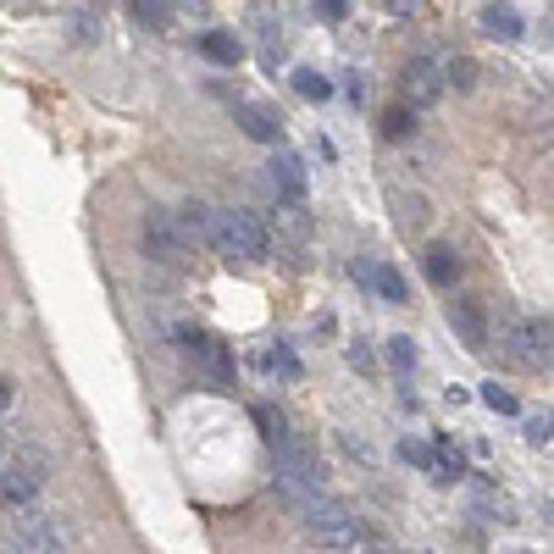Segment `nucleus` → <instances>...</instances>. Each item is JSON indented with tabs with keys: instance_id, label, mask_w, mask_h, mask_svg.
<instances>
[{
	"instance_id": "obj_1",
	"label": "nucleus",
	"mask_w": 554,
	"mask_h": 554,
	"mask_svg": "<svg viewBox=\"0 0 554 554\" xmlns=\"http://www.w3.org/2000/svg\"><path fill=\"white\" fill-rule=\"evenodd\" d=\"M294 510H300V527L311 543H322L327 554H361L366 543H372V532H366V521L355 516L344 499H327L322 488L305 499H294Z\"/></svg>"
},
{
	"instance_id": "obj_2",
	"label": "nucleus",
	"mask_w": 554,
	"mask_h": 554,
	"mask_svg": "<svg viewBox=\"0 0 554 554\" xmlns=\"http://www.w3.org/2000/svg\"><path fill=\"white\" fill-rule=\"evenodd\" d=\"M205 244L228 261H272V239H266V222H255L250 211H211V233Z\"/></svg>"
},
{
	"instance_id": "obj_3",
	"label": "nucleus",
	"mask_w": 554,
	"mask_h": 554,
	"mask_svg": "<svg viewBox=\"0 0 554 554\" xmlns=\"http://www.w3.org/2000/svg\"><path fill=\"white\" fill-rule=\"evenodd\" d=\"M272 460H277V482H283V494L289 499H305V494L322 488V460H316L311 444H300L289 427L272 438Z\"/></svg>"
},
{
	"instance_id": "obj_4",
	"label": "nucleus",
	"mask_w": 554,
	"mask_h": 554,
	"mask_svg": "<svg viewBox=\"0 0 554 554\" xmlns=\"http://www.w3.org/2000/svg\"><path fill=\"white\" fill-rule=\"evenodd\" d=\"M45 477H50L45 449H17L12 460L0 455V499H6V505H34Z\"/></svg>"
},
{
	"instance_id": "obj_5",
	"label": "nucleus",
	"mask_w": 554,
	"mask_h": 554,
	"mask_svg": "<svg viewBox=\"0 0 554 554\" xmlns=\"http://www.w3.org/2000/svg\"><path fill=\"white\" fill-rule=\"evenodd\" d=\"M139 233H145V255L156 266H183V261H189V244H183L172 211H161V205H156V211H145V228H139Z\"/></svg>"
},
{
	"instance_id": "obj_6",
	"label": "nucleus",
	"mask_w": 554,
	"mask_h": 554,
	"mask_svg": "<svg viewBox=\"0 0 554 554\" xmlns=\"http://www.w3.org/2000/svg\"><path fill=\"white\" fill-rule=\"evenodd\" d=\"M505 350L521 366H549V316H527V322L505 327Z\"/></svg>"
},
{
	"instance_id": "obj_7",
	"label": "nucleus",
	"mask_w": 554,
	"mask_h": 554,
	"mask_svg": "<svg viewBox=\"0 0 554 554\" xmlns=\"http://www.w3.org/2000/svg\"><path fill=\"white\" fill-rule=\"evenodd\" d=\"M183 355H189V361L200 366L211 383H228V377H233V355L222 350L211 333H183Z\"/></svg>"
},
{
	"instance_id": "obj_8",
	"label": "nucleus",
	"mask_w": 554,
	"mask_h": 554,
	"mask_svg": "<svg viewBox=\"0 0 554 554\" xmlns=\"http://www.w3.org/2000/svg\"><path fill=\"white\" fill-rule=\"evenodd\" d=\"M438 95H444V73H438V61L433 56H416L405 67V100H410V111H427Z\"/></svg>"
},
{
	"instance_id": "obj_9",
	"label": "nucleus",
	"mask_w": 554,
	"mask_h": 554,
	"mask_svg": "<svg viewBox=\"0 0 554 554\" xmlns=\"http://www.w3.org/2000/svg\"><path fill=\"white\" fill-rule=\"evenodd\" d=\"M266 239L277 244V255L300 261V255H305V239H311V222L300 217V205H283V211L272 217V228H266Z\"/></svg>"
},
{
	"instance_id": "obj_10",
	"label": "nucleus",
	"mask_w": 554,
	"mask_h": 554,
	"mask_svg": "<svg viewBox=\"0 0 554 554\" xmlns=\"http://www.w3.org/2000/svg\"><path fill=\"white\" fill-rule=\"evenodd\" d=\"M233 117H239V128L250 133V139H261V145H277V139H283V117H277L272 106H261V100H239Z\"/></svg>"
},
{
	"instance_id": "obj_11",
	"label": "nucleus",
	"mask_w": 554,
	"mask_h": 554,
	"mask_svg": "<svg viewBox=\"0 0 554 554\" xmlns=\"http://www.w3.org/2000/svg\"><path fill=\"white\" fill-rule=\"evenodd\" d=\"M266 178H272V189L283 194V205H305V167H300V156H272L266 161Z\"/></svg>"
},
{
	"instance_id": "obj_12",
	"label": "nucleus",
	"mask_w": 554,
	"mask_h": 554,
	"mask_svg": "<svg viewBox=\"0 0 554 554\" xmlns=\"http://www.w3.org/2000/svg\"><path fill=\"white\" fill-rule=\"evenodd\" d=\"M449 327L466 350H488V316L477 311V300H449Z\"/></svg>"
},
{
	"instance_id": "obj_13",
	"label": "nucleus",
	"mask_w": 554,
	"mask_h": 554,
	"mask_svg": "<svg viewBox=\"0 0 554 554\" xmlns=\"http://www.w3.org/2000/svg\"><path fill=\"white\" fill-rule=\"evenodd\" d=\"M355 277H361V283H372L388 305H405V294H410L405 277H399L394 266H383V261H361V266H355Z\"/></svg>"
},
{
	"instance_id": "obj_14",
	"label": "nucleus",
	"mask_w": 554,
	"mask_h": 554,
	"mask_svg": "<svg viewBox=\"0 0 554 554\" xmlns=\"http://www.w3.org/2000/svg\"><path fill=\"white\" fill-rule=\"evenodd\" d=\"M172 222H178V233H183V244H205V233H211V205H200V200H183L178 211H172Z\"/></svg>"
},
{
	"instance_id": "obj_15",
	"label": "nucleus",
	"mask_w": 554,
	"mask_h": 554,
	"mask_svg": "<svg viewBox=\"0 0 554 554\" xmlns=\"http://www.w3.org/2000/svg\"><path fill=\"white\" fill-rule=\"evenodd\" d=\"M250 28H255V39H261V61H266V67H277V61H283V28H277V17L255 12Z\"/></svg>"
},
{
	"instance_id": "obj_16",
	"label": "nucleus",
	"mask_w": 554,
	"mask_h": 554,
	"mask_svg": "<svg viewBox=\"0 0 554 554\" xmlns=\"http://www.w3.org/2000/svg\"><path fill=\"white\" fill-rule=\"evenodd\" d=\"M482 28L494 39H521V17H516V6H505V0H488V6H482Z\"/></svg>"
},
{
	"instance_id": "obj_17",
	"label": "nucleus",
	"mask_w": 554,
	"mask_h": 554,
	"mask_svg": "<svg viewBox=\"0 0 554 554\" xmlns=\"http://www.w3.org/2000/svg\"><path fill=\"white\" fill-rule=\"evenodd\" d=\"M200 50H205L211 61H217V67H233V61L244 56V39H239V34H205V39H200Z\"/></svg>"
},
{
	"instance_id": "obj_18",
	"label": "nucleus",
	"mask_w": 554,
	"mask_h": 554,
	"mask_svg": "<svg viewBox=\"0 0 554 554\" xmlns=\"http://www.w3.org/2000/svg\"><path fill=\"white\" fill-rule=\"evenodd\" d=\"M427 277H433V283H444V289H449V283H455V277H460V255L449 250V244H433V250H427Z\"/></svg>"
},
{
	"instance_id": "obj_19",
	"label": "nucleus",
	"mask_w": 554,
	"mask_h": 554,
	"mask_svg": "<svg viewBox=\"0 0 554 554\" xmlns=\"http://www.w3.org/2000/svg\"><path fill=\"white\" fill-rule=\"evenodd\" d=\"M133 17H139L145 28H156V34H167V28H172V6H167V0H133Z\"/></svg>"
},
{
	"instance_id": "obj_20",
	"label": "nucleus",
	"mask_w": 554,
	"mask_h": 554,
	"mask_svg": "<svg viewBox=\"0 0 554 554\" xmlns=\"http://www.w3.org/2000/svg\"><path fill=\"white\" fill-rule=\"evenodd\" d=\"M394 211H399V222H405V228H422V222H427V200H422V194L394 189Z\"/></svg>"
},
{
	"instance_id": "obj_21",
	"label": "nucleus",
	"mask_w": 554,
	"mask_h": 554,
	"mask_svg": "<svg viewBox=\"0 0 554 554\" xmlns=\"http://www.w3.org/2000/svg\"><path fill=\"white\" fill-rule=\"evenodd\" d=\"M438 73H444V89L455 84V89H471L477 84V67H471L466 56H449V61H438Z\"/></svg>"
},
{
	"instance_id": "obj_22",
	"label": "nucleus",
	"mask_w": 554,
	"mask_h": 554,
	"mask_svg": "<svg viewBox=\"0 0 554 554\" xmlns=\"http://www.w3.org/2000/svg\"><path fill=\"white\" fill-rule=\"evenodd\" d=\"M388 366L410 383V372H416V344H410V338H388Z\"/></svg>"
},
{
	"instance_id": "obj_23",
	"label": "nucleus",
	"mask_w": 554,
	"mask_h": 554,
	"mask_svg": "<svg viewBox=\"0 0 554 554\" xmlns=\"http://www.w3.org/2000/svg\"><path fill=\"white\" fill-rule=\"evenodd\" d=\"M294 84H300V95H305V100H327V95H333V78L311 73V67H300V73H294Z\"/></svg>"
},
{
	"instance_id": "obj_24",
	"label": "nucleus",
	"mask_w": 554,
	"mask_h": 554,
	"mask_svg": "<svg viewBox=\"0 0 554 554\" xmlns=\"http://www.w3.org/2000/svg\"><path fill=\"white\" fill-rule=\"evenodd\" d=\"M460 471H466V460H460V449L438 444V482H455Z\"/></svg>"
},
{
	"instance_id": "obj_25",
	"label": "nucleus",
	"mask_w": 554,
	"mask_h": 554,
	"mask_svg": "<svg viewBox=\"0 0 554 554\" xmlns=\"http://www.w3.org/2000/svg\"><path fill=\"white\" fill-rule=\"evenodd\" d=\"M482 405H488V410H499V416H516V394H505L499 383H488V388H482Z\"/></svg>"
},
{
	"instance_id": "obj_26",
	"label": "nucleus",
	"mask_w": 554,
	"mask_h": 554,
	"mask_svg": "<svg viewBox=\"0 0 554 554\" xmlns=\"http://www.w3.org/2000/svg\"><path fill=\"white\" fill-rule=\"evenodd\" d=\"M266 366H272L277 377H300V361H294V350H283V344H277V350L266 355Z\"/></svg>"
},
{
	"instance_id": "obj_27",
	"label": "nucleus",
	"mask_w": 554,
	"mask_h": 554,
	"mask_svg": "<svg viewBox=\"0 0 554 554\" xmlns=\"http://www.w3.org/2000/svg\"><path fill=\"white\" fill-rule=\"evenodd\" d=\"M549 438H554V422H549V416H532V422H527V444L549 449Z\"/></svg>"
},
{
	"instance_id": "obj_28",
	"label": "nucleus",
	"mask_w": 554,
	"mask_h": 554,
	"mask_svg": "<svg viewBox=\"0 0 554 554\" xmlns=\"http://www.w3.org/2000/svg\"><path fill=\"white\" fill-rule=\"evenodd\" d=\"M255 422H261V438H266V444L283 433V416H272V410H255Z\"/></svg>"
},
{
	"instance_id": "obj_29",
	"label": "nucleus",
	"mask_w": 554,
	"mask_h": 554,
	"mask_svg": "<svg viewBox=\"0 0 554 554\" xmlns=\"http://www.w3.org/2000/svg\"><path fill=\"white\" fill-rule=\"evenodd\" d=\"M350 366H355V372H372V350H361V344H350Z\"/></svg>"
},
{
	"instance_id": "obj_30",
	"label": "nucleus",
	"mask_w": 554,
	"mask_h": 554,
	"mask_svg": "<svg viewBox=\"0 0 554 554\" xmlns=\"http://www.w3.org/2000/svg\"><path fill=\"white\" fill-rule=\"evenodd\" d=\"M316 6H322V17H344V12H350V0H316Z\"/></svg>"
},
{
	"instance_id": "obj_31",
	"label": "nucleus",
	"mask_w": 554,
	"mask_h": 554,
	"mask_svg": "<svg viewBox=\"0 0 554 554\" xmlns=\"http://www.w3.org/2000/svg\"><path fill=\"white\" fill-rule=\"evenodd\" d=\"M12 394H17V388H12V383H6V377H0V410L12 405Z\"/></svg>"
},
{
	"instance_id": "obj_32",
	"label": "nucleus",
	"mask_w": 554,
	"mask_h": 554,
	"mask_svg": "<svg viewBox=\"0 0 554 554\" xmlns=\"http://www.w3.org/2000/svg\"><path fill=\"white\" fill-rule=\"evenodd\" d=\"M410 6H422V0H394V12H410Z\"/></svg>"
},
{
	"instance_id": "obj_33",
	"label": "nucleus",
	"mask_w": 554,
	"mask_h": 554,
	"mask_svg": "<svg viewBox=\"0 0 554 554\" xmlns=\"http://www.w3.org/2000/svg\"><path fill=\"white\" fill-rule=\"evenodd\" d=\"M0 455H6V433H0Z\"/></svg>"
}]
</instances>
